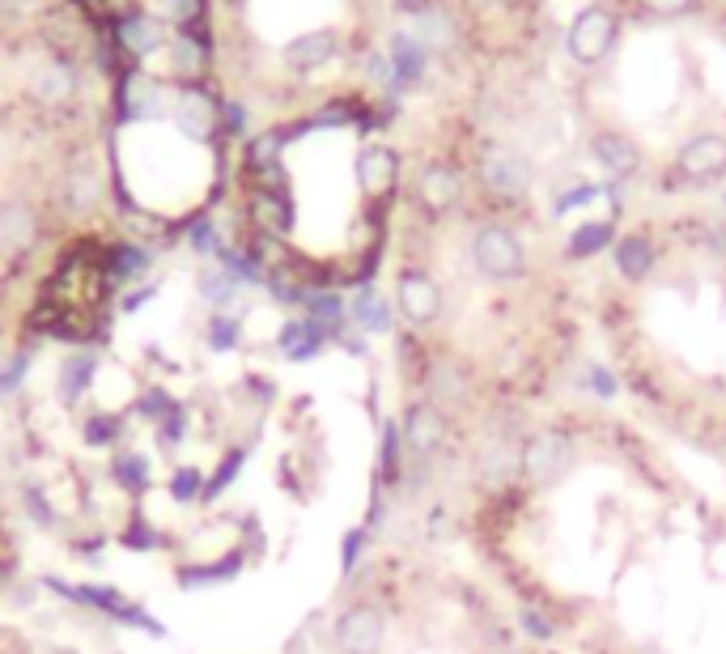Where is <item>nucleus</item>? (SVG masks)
Returning <instances> with one entry per match:
<instances>
[{"label": "nucleus", "mask_w": 726, "mask_h": 654, "mask_svg": "<svg viewBox=\"0 0 726 654\" xmlns=\"http://www.w3.org/2000/svg\"><path fill=\"white\" fill-rule=\"evenodd\" d=\"M574 434L565 425H548L523 442L518 451V481H527L532 489L553 485L557 476H565L574 467Z\"/></svg>", "instance_id": "1"}, {"label": "nucleus", "mask_w": 726, "mask_h": 654, "mask_svg": "<svg viewBox=\"0 0 726 654\" xmlns=\"http://www.w3.org/2000/svg\"><path fill=\"white\" fill-rule=\"evenodd\" d=\"M472 260L493 281H514V276L527 272V251H523V243L510 234L506 225H484V230H476Z\"/></svg>", "instance_id": "2"}, {"label": "nucleus", "mask_w": 726, "mask_h": 654, "mask_svg": "<svg viewBox=\"0 0 726 654\" xmlns=\"http://www.w3.org/2000/svg\"><path fill=\"white\" fill-rule=\"evenodd\" d=\"M400 434H404V446L421 463H434V455L446 446L451 437V425H446V412L434 409L430 400H412L404 421H400Z\"/></svg>", "instance_id": "3"}, {"label": "nucleus", "mask_w": 726, "mask_h": 654, "mask_svg": "<svg viewBox=\"0 0 726 654\" xmlns=\"http://www.w3.org/2000/svg\"><path fill=\"white\" fill-rule=\"evenodd\" d=\"M616 43V18L607 9H582L574 26H569V51L578 64H599Z\"/></svg>", "instance_id": "4"}, {"label": "nucleus", "mask_w": 726, "mask_h": 654, "mask_svg": "<svg viewBox=\"0 0 726 654\" xmlns=\"http://www.w3.org/2000/svg\"><path fill=\"white\" fill-rule=\"evenodd\" d=\"M336 646L340 654H379L383 646V612L370 604L344 607L336 621Z\"/></svg>", "instance_id": "5"}, {"label": "nucleus", "mask_w": 726, "mask_h": 654, "mask_svg": "<svg viewBox=\"0 0 726 654\" xmlns=\"http://www.w3.org/2000/svg\"><path fill=\"white\" fill-rule=\"evenodd\" d=\"M395 302H400V311H404V319H409L412 328H425V323H434L442 315V290H437L425 272H412V268L400 272Z\"/></svg>", "instance_id": "6"}, {"label": "nucleus", "mask_w": 726, "mask_h": 654, "mask_svg": "<svg viewBox=\"0 0 726 654\" xmlns=\"http://www.w3.org/2000/svg\"><path fill=\"white\" fill-rule=\"evenodd\" d=\"M481 179L488 192L518 195L532 188V167L518 153H510V149H488L481 158Z\"/></svg>", "instance_id": "7"}, {"label": "nucleus", "mask_w": 726, "mask_h": 654, "mask_svg": "<svg viewBox=\"0 0 726 654\" xmlns=\"http://www.w3.org/2000/svg\"><path fill=\"white\" fill-rule=\"evenodd\" d=\"M679 174L693 179V183H705V179H718L726 170V141L718 132H702L693 137L688 145L679 149Z\"/></svg>", "instance_id": "8"}, {"label": "nucleus", "mask_w": 726, "mask_h": 654, "mask_svg": "<svg viewBox=\"0 0 726 654\" xmlns=\"http://www.w3.org/2000/svg\"><path fill=\"white\" fill-rule=\"evenodd\" d=\"M421 388L430 391V404H434V409H442V404H463V400L472 395V374H467L460 362L442 358V362L421 370Z\"/></svg>", "instance_id": "9"}, {"label": "nucleus", "mask_w": 726, "mask_h": 654, "mask_svg": "<svg viewBox=\"0 0 726 654\" xmlns=\"http://www.w3.org/2000/svg\"><path fill=\"white\" fill-rule=\"evenodd\" d=\"M395 153H391L387 145H370L362 149V158H357V183H362L365 195H391V188H395Z\"/></svg>", "instance_id": "10"}, {"label": "nucleus", "mask_w": 726, "mask_h": 654, "mask_svg": "<svg viewBox=\"0 0 726 654\" xmlns=\"http://www.w3.org/2000/svg\"><path fill=\"white\" fill-rule=\"evenodd\" d=\"M591 153H595V162L607 174H633V170L642 167V153H637V145H633L625 132H595L591 137Z\"/></svg>", "instance_id": "11"}, {"label": "nucleus", "mask_w": 726, "mask_h": 654, "mask_svg": "<svg viewBox=\"0 0 726 654\" xmlns=\"http://www.w3.org/2000/svg\"><path fill=\"white\" fill-rule=\"evenodd\" d=\"M416 200H421V209H430V213H446V209L460 200V174L451 167H430L416 179Z\"/></svg>", "instance_id": "12"}, {"label": "nucleus", "mask_w": 726, "mask_h": 654, "mask_svg": "<svg viewBox=\"0 0 726 654\" xmlns=\"http://www.w3.org/2000/svg\"><path fill=\"white\" fill-rule=\"evenodd\" d=\"M379 485L387 489L404 485V434H400V421H383V437H379Z\"/></svg>", "instance_id": "13"}, {"label": "nucleus", "mask_w": 726, "mask_h": 654, "mask_svg": "<svg viewBox=\"0 0 726 654\" xmlns=\"http://www.w3.org/2000/svg\"><path fill=\"white\" fill-rule=\"evenodd\" d=\"M332 56H336V34L332 30H311V34L293 39L290 48H285V60H290L293 69H319Z\"/></svg>", "instance_id": "14"}, {"label": "nucleus", "mask_w": 726, "mask_h": 654, "mask_svg": "<svg viewBox=\"0 0 726 654\" xmlns=\"http://www.w3.org/2000/svg\"><path fill=\"white\" fill-rule=\"evenodd\" d=\"M616 268H621L625 281H642L654 268V243L646 234H625L616 243Z\"/></svg>", "instance_id": "15"}, {"label": "nucleus", "mask_w": 726, "mask_h": 654, "mask_svg": "<svg viewBox=\"0 0 726 654\" xmlns=\"http://www.w3.org/2000/svg\"><path fill=\"white\" fill-rule=\"evenodd\" d=\"M353 319L362 323L365 332H391L395 328V311L387 298H379L374 290H362L353 298Z\"/></svg>", "instance_id": "16"}, {"label": "nucleus", "mask_w": 726, "mask_h": 654, "mask_svg": "<svg viewBox=\"0 0 726 654\" xmlns=\"http://www.w3.org/2000/svg\"><path fill=\"white\" fill-rule=\"evenodd\" d=\"M616 243V225L612 221H586L574 230V239H569V255L574 260H586V255H599L607 246Z\"/></svg>", "instance_id": "17"}, {"label": "nucleus", "mask_w": 726, "mask_h": 654, "mask_svg": "<svg viewBox=\"0 0 726 654\" xmlns=\"http://www.w3.org/2000/svg\"><path fill=\"white\" fill-rule=\"evenodd\" d=\"M391 64H395V69H391L395 81L409 85V81H416V77L425 73V51L416 48L412 39H395V43H391Z\"/></svg>", "instance_id": "18"}, {"label": "nucleus", "mask_w": 726, "mask_h": 654, "mask_svg": "<svg viewBox=\"0 0 726 654\" xmlns=\"http://www.w3.org/2000/svg\"><path fill=\"white\" fill-rule=\"evenodd\" d=\"M518 633L532 637V642H553L557 637V616L540 604H523L518 607Z\"/></svg>", "instance_id": "19"}, {"label": "nucleus", "mask_w": 726, "mask_h": 654, "mask_svg": "<svg viewBox=\"0 0 726 654\" xmlns=\"http://www.w3.org/2000/svg\"><path fill=\"white\" fill-rule=\"evenodd\" d=\"M365 540H370V532H365V527H353V532L344 535V544H340V570H344V578H353V570L362 565Z\"/></svg>", "instance_id": "20"}, {"label": "nucleus", "mask_w": 726, "mask_h": 654, "mask_svg": "<svg viewBox=\"0 0 726 654\" xmlns=\"http://www.w3.org/2000/svg\"><path fill=\"white\" fill-rule=\"evenodd\" d=\"M582 379H586V388L595 391L599 400H612V395L621 391V383H616V374H612V370H607L604 362H586V374H582Z\"/></svg>", "instance_id": "21"}, {"label": "nucleus", "mask_w": 726, "mask_h": 654, "mask_svg": "<svg viewBox=\"0 0 726 654\" xmlns=\"http://www.w3.org/2000/svg\"><path fill=\"white\" fill-rule=\"evenodd\" d=\"M599 195H604V188H595V183H582V188H574V192L561 195L557 204H553V213H557V218H565L569 209H582V204H591V200H599Z\"/></svg>", "instance_id": "22"}, {"label": "nucleus", "mask_w": 726, "mask_h": 654, "mask_svg": "<svg viewBox=\"0 0 726 654\" xmlns=\"http://www.w3.org/2000/svg\"><path fill=\"white\" fill-rule=\"evenodd\" d=\"M209 340H213L218 349H234V344H239V323H234V319H213Z\"/></svg>", "instance_id": "23"}, {"label": "nucleus", "mask_w": 726, "mask_h": 654, "mask_svg": "<svg viewBox=\"0 0 726 654\" xmlns=\"http://www.w3.org/2000/svg\"><path fill=\"white\" fill-rule=\"evenodd\" d=\"M642 4L654 9V13H663V18H679V13L693 9V0H642Z\"/></svg>", "instance_id": "24"}, {"label": "nucleus", "mask_w": 726, "mask_h": 654, "mask_svg": "<svg viewBox=\"0 0 726 654\" xmlns=\"http://www.w3.org/2000/svg\"><path fill=\"white\" fill-rule=\"evenodd\" d=\"M395 4H400V9H404V13H421V9H425V4H430V0H395Z\"/></svg>", "instance_id": "25"}]
</instances>
